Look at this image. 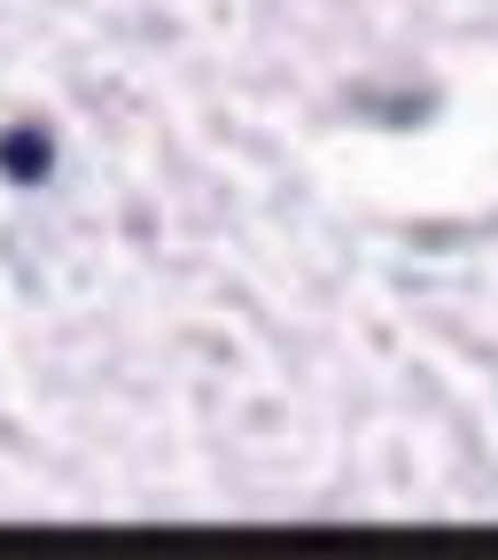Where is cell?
<instances>
[{
  "label": "cell",
  "mask_w": 498,
  "mask_h": 560,
  "mask_svg": "<svg viewBox=\"0 0 498 560\" xmlns=\"http://www.w3.org/2000/svg\"><path fill=\"white\" fill-rule=\"evenodd\" d=\"M9 172L16 179H39L47 172V140L39 132H9Z\"/></svg>",
  "instance_id": "cell-1"
}]
</instances>
